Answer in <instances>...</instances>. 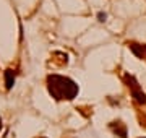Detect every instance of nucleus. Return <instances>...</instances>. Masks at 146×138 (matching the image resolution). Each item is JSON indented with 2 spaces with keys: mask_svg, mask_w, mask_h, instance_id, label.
Masks as SVG:
<instances>
[{
  "mask_svg": "<svg viewBox=\"0 0 146 138\" xmlns=\"http://www.w3.org/2000/svg\"><path fill=\"white\" fill-rule=\"evenodd\" d=\"M131 83H133V85H128V86L133 88V90H131V94H133V98H135V101L138 102V104H145V102H146V94L138 90V86H136V83H135L133 78H131Z\"/></svg>",
  "mask_w": 146,
  "mask_h": 138,
  "instance_id": "f03ea898",
  "label": "nucleus"
},
{
  "mask_svg": "<svg viewBox=\"0 0 146 138\" xmlns=\"http://www.w3.org/2000/svg\"><path fill=\"white\" fill-rule=\"evenodd\" d=\"M98 18H99V21H104L106 20V13H98Z\"/></svg>",
  "mask_w": 146,
  "mask_h": 138,
  "instance_id": "20e7f679",
  "label": "nucleus"
},
{
  "mask_svg": "<svg viewBox=\"0 0 146 138\" xmlns=\"http://www.w3.org/2000/svg\"><path fill=\"white\" fill-rule=\"evenodd\" d=\"M0 128H2V119H0Z\"/></svg>",
  "mask_w": 146,
  "mask_h": 138,
  "instance_id": "39448f33",
  "label": "nucleus"
},
{
  "mask_svg": "<svg viewBox=\"0 0 146 138\" xmlns=\"http://www.w3.org/2000/svg\"><path fill=\"white\" fill-rule=\"evenodd\" d=\"M47 86H49V93L55 98V99H73L78 94V85L72 81L70 78H63L58 75H52L47 78Z\"/></svg>",
  "mask_w": 146,
  "mask_h": 138,
  "instance_id": "f257e3e1",
  "label": "nucleus"
},
{
  "mask_svg": "<svg viewBox=\"0 0 146 138\" xmlns=\"http://www.w3.org/2000/svg\"><path fill=\"white\" fill-rule=\"evenodd\" d=\"M5 80H7V90H10L13 86V81H15V75L11 70H7L5 72Z\"/></svg>",
  "mask_w": 146,
  "mask_h": 138,
  "instance_id": "7ed1b4c3",
  "label": "nucleus"
}]
</instances>
